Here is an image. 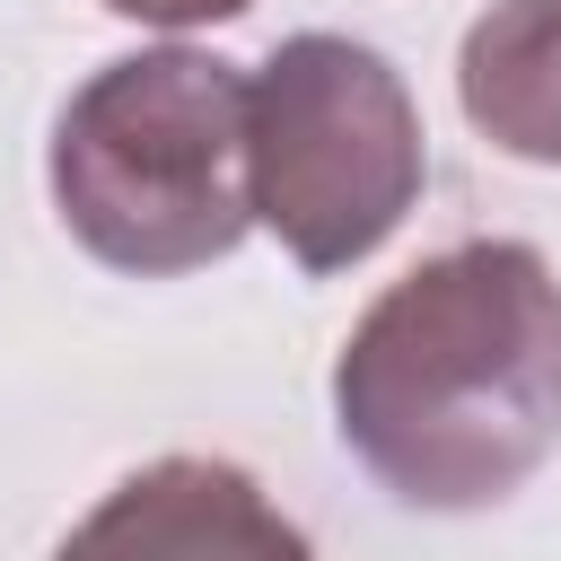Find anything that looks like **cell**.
<instances>
[{
  "mask_svg": "<svg viewBox=\"0 0 561 561\" xmlns=\"http://www.w3.org/2000/svg\"><path fill=\"white\" fill-rule=\"evenodd\" d=\"M342 447L430 517L500 508L561 447V280L526 237L412 263L333 359Z\"/></svg>",
  "mask_w": 561,
  "mask_h": 561,
  "instance_id": "cell-1",
  "label": "cell"
},
{
  "mask_svg": "<svg viewBox=\"0 0 561 561\" xmlns=\"http://www.w3.org/2000/svg\"><path fill=\"white\" fill-rule=\"evenodd\" d=\"M456 96L491 149L561 167V0H491L465 26Z\"/></svg>",
  "mask_w": 561,
  "mask_h": 561,
  "instance_id": "cell-5",
  "label": "cell"
},
{
  "mask_svg": "<svg viewBox=\"0 0 561 561\" xmlns=\"http://www.w3.org/2000/svg\"><path fill=\"white\" fill-rule=\"evenodd\" d=\"M105 9L140 26H219V18H245L254 0H105Z\"/></svg>",
  "mask_w": 561,
  "mask_h": 561,
  "instance_id": "cell-6",
  "label": "cell"
},
{
  "mask_svg": "<svg viewBox=\"0 0 561 561\" xmlns=\"http://www.w3.org/2000/svg\"><path fill=\"white\" fill-rule=\"evenodd\" d=\"M53 561H316L298 517L228 456H158L123 473Z\"/></svg>",
  "mask_w": 561,
  "mask_h": 561,
  "instance_id": "cell-4",
  "label": "cell"
},
{
  "mask_svg": "<svg viewBox=\"0 0 561 561\" xmlns=\"http://www.w3.org/2000/svg\"><path fill=\"white\" fill-rule=\"evenodd\" d=\"M430 140L403 70L359 35H289L245 79V193L254 228L298 272L368 263L421 202Z\"/></svg>",
  "mask_w": 561,
  "mask_h": 561,
  "instance_id": "cell-3",
  "label": "cell"
},
{
  "mask_svg": "<svg viewBox=\"0 0 561 561\" xmlns=\"http://www.w3.org/2000/svg\"><path fill=\"white\" fill-rule=\"evenodd\" d=\"M61 228L131 280H175L245 245V70L193 44L123 53L53 123Z\"/></svg>",
  "mask_w": 561,
  "mask_h": 561,
  "instance_id": "cell-2",
  "label": "cell"
}]
</instances>
